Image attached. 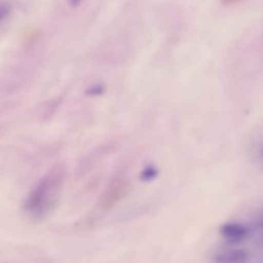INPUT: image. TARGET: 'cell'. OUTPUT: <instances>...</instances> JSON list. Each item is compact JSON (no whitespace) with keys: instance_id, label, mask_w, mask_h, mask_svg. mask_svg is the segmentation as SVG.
Here are the masks:
<instances>
[{"instance_id":"cell-2","label":"cell","mask_w":263,"mask_h":263,"mask_svg":"<svg viewBox=\"0 0 263 263\" xmlns=\"http://www.w3.org/2000/svg\"><path fill=\"white\" fill-rule=\"evenodd\" d=\"M126 188L127 186L125 181L120 179L114 180L102 195L99 202V208L102 211H107L114 206L119 201V199L124 196Z\"/></svg>"},{"instance_id":"cell-4","label":"cell","mask_w":263,"mask_h":263,"mask_svg":"<svg viewBox=\"0 0 263 263\" xmlns=\"http://www.w3.org/2000/svg\"><path fill=\"white\" fill-rule=\"evenodd\" d=\"M82 1H83V0H69V3H70L71 6L76 7V6H78Z\"/></svg>"},{"instance_id":"cell-3","label":"cell","mask_w":263,"mask_h":263,"mask_svg":"<svg viewBox=\"0 0 263 263\" xmlns=\"http://www.w3.org/2000/svg\"><path fill=\"white\" fill-rule=\"evenodd\" d=\"M10 13V6L7 3L0 2V23L4 21Z\"/></svg>"},{"instance_id":"cell-1","label":"cell","mask_w":263,"mask_h":263,"mask_svg":"<svg viewBox=\"0 0 263 263\" xmlns=\"http://www.w3.org/2000/svg\"><path fill=\"white\" fill-rule=\"evenodd\" d=\"M67 179V168L63 162L51 166L34 185L26 196L23 209L32 220L47 218L58 206Z\"/></svg>"}]
</instances>
